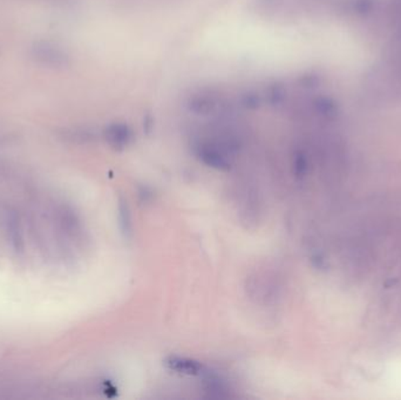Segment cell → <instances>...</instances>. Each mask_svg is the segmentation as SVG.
<instances>
[{"label": "cell", "instance_id": "obj_1", "mask_svg": "<svg viewBox=\"0 0 401 400\" xmlns=\"http://www.w3.org/2000/svg\"><path fill=\"white\" fill-rule=\"evenodd\" d=\"M5 228L8 234V243L16 255H21L25 251L24 236L21 232L19 216L14 212H6L5 217Z\"/></svg>", "mask_w": 401, "mask_h": 400}, {"label": "cell", "instance_id": "obj_3", "mask_svg": "<svg viewBox=\"0 0 401 400\" xmlns=\"http://www.w3.org/2000/svg\"><path fill=\"white\" fill-rule=\"evenodd\" d=\"M106 139L115 148L123 147L130 140V133L126 127L112 126L106 131Z\"/></svg>", "mask_w": 401, "mask_h": 400}, {"label": "cell", "instance_id": "obj_2", "mask_svg": "<svg viewBox=\"0 0 401 400\" xmlns=\"http://www.w3.org/2000/svg\"><path fill=\"white\" fill-rule=\"evenodd\" d=\"M33 57L44 65L60 66L66 62L65 53L49 42H38L33 49Z\"/></svg>", "mask_w": 401, "mask_h": 400}, {"label": "cell", "instance_id": "obj_5", "mask_svg": "<svg viewBox=\"0 0 401 400\" xmlns=\"http://www.w3.org/2000/svg\"><path fill=\"white\" fill-rule=\"evenodd\" d=\"M120 223H121L122 228H123V233L130 234V228H132V222H130L128 207L123 202H121V204H120Z\"/></svg>", "mask_w": 401, "mask_h": 400}, {"label": "cell", "instance_id": "obj_4", "mask_svg": "<svg viewBox=\"0 0 401 400\" xmlns=\"http://www.w3.org/2000/svg\"><path fill=\"white\" fill-rule=\"evenodd\" d=\"M167 364L171 370L186 375H197L202 371V366L199 363L184 358H171Z\"/></svg>", "mask_w": 401, "mask_h": 400}]
</instances>
